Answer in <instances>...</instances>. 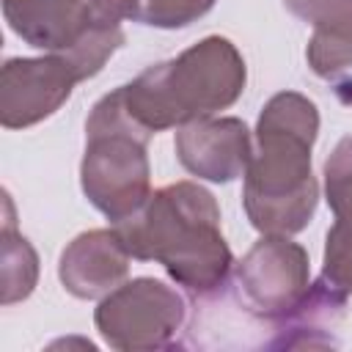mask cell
Masks as SVG:
<instances>
[{
	"label": "cell",
	"mask_w": 352,
	"mask_h": 352,
	"mask_svg": "<svg viewBox=\"0 0 352 352\" xmlns=\"http://www.w3.org/2000/svg\"><path fill=\"white\" fill-rule=\"evenodd\" d=\"M316 132V104L302 94L283 91L264 104L242 187L248 220L261 234L289 236L311 223L319 201V184L311 173Z\"/></svg>",
	"instance_id": "1"
},
{
	"label": "cell",
	"mask_w": 352,
	"mask_h": 352,
	"mask_svg": "<svg viewBox=\"0 0 352 352\" xmlns=\"http://www.w3.org/2000/svg\"><path fill=\"white\" fill-rule=\"evenodd\" d=\"M113 228L132 258L160 261L179 286L195 294L220 289L234 264L220 231V209L195 182L151 192Z\"/></svg>",
	"instance_id": "2"
},
{
	"label": "cell",
	"mask_w": 352,
	"mask_h": 352,
	"mask_svg": "<svg viewBox=\"0 0 352 352\" xmlns=\"http://www.w3.org/2000/svg\"><path fill=\"white\" fill-rule=\"evenodd\" d=\"M245 91V60L223 36H209L176 60L154 63L129 85H121L129 118L157 135L168 126L214 116Z\"/></svg>",
	"instance_id": "3"
},
{
	"label": "cell",
	"mask_w": 352,
	"mask_h": 352,
	"mask_svg": "<svg viewBox=\"0 0 352 352\" xmlns=\"http://www.w3.org/2000/svg\"><path fill=\"white\" fill-rule=\"evenodd\" d=\"M148 138L151 135L129 118L121 88L102 96L85 121L82 192L113 223L129 217L151 195Z\"/></svg>",
	"instance_id": "4"
},
{
	"label": "cell",
	"mask_w": 352,
	"mask_h": 352,
	"mask_svg": "<svg viewBox=\"0 0 352 352\" xmlns=\"http://www.w3.org/2000/svg\"><path fill=\"white\" fill-rule=\"evenodd\" d=\"M184 316V297L173 286L154 278H138L102 297L94 322L113 349L143 352L168 346L182 330Z\"/></svg>",
	"instance_id": "5"
},
{
	"label": "cell",
	"mask_w": 352,
	"mask_h": 352,
	"mask_svg": "<svg viewBox=\"0 0 352 352\" xmlns=\"http://www.w3.org/2000/svg\"><path fill=\"white\" fill-rule=\"evenodd\" d=\"M234 283L242 305L272 327L308 292V253L280 234H264L236 264Z\"/></svg>",
	"instance_id": "6"
},
{
	"label": "cell",
	"mask_w": 352,
	"mask_h": 352,
	"mask_svg": "<svg viewBox=\"0 0 352 352\" xmlns=\"http://www.w3.org/2000/svg\"><path fill=\"white\" fill-rule=\"evenodd\" d=\"M77 77L63 58H11L0 72V121L25 129L50 118L74 88Z\"/></svg>",
	"instance_id": "7"
},
{
	"label": "cell",
	"mask_w": 352,
	"mask_h": 352,
	"mask_svg": "<svg viewBox=\"0 0 352 352\" xmlns=\"http://www.w3.org/2000/svg\"><path fill=\"white\" fill-rule=\"evenodd\" d=\"M176 157L198 179L231 182L245 176L253 140L239 118H195L176 129Z\"/></svg>",
	"instance_id": "8"
},
{
	"label": "cell",
	"mask_w": 352,
	"mask_h": 352,
	"mask_svg": "<svg viewBox=\"0 0 352 352\" xmlns=\"http://www.w3.org/2000/svg\"><path fill=\"white\" fill-rule=\"evenodd\" d=\"M129 253L116 228H94L66 245L58 264L63 289L80 300L107 297L129 272Z\"/></svg>",
	"instance_id": "9"
},
{
	"label": "cell",
	"mask_w": 352,
	"mask_h": 352,
	"mask_svg": "<svg viewBox=\"0 0 352 352\" xmlns=\"http://www.w3.org/2000/svg\"><path fill=\"white\" fill-rule=\"evenodd\" d=\"M3 16L22 41L50 55L69 52L96 19L85 0H3Z\"/></svg>",
	"instance_id": "10"
},
{
	"label": "cell",
	"mask_w": 352,
	"mask_h": 352,
	"mask_svg": "<svg viewBox=\"0 0 352 352\" xmlns=\"http://www.w3.org/2000/svg\"><path fill=\"white\" fill-rule=\"evenodd\" d=\"M324 192L336 223L330 226L324 239L322 278L352 294V138H341L327 157Z\"/></svg>",
	"instance_id": "11"
},
{
	"label": "cell",
	"mask_w": 352,
	"mask_h": 352,
	"mask_svg": "<svg viewBox=\"0 0 352 352\" xmlns=\"http://www.w3.org/2000/svg\"><path fill=\"white\" fill-rule=\"evenodd\" d=\"M346 308V292L333 286L327 278H319L308 286L305 297L272 324L275 338L267 346H333L330 330L341 322Z\"/></svg>",
	"instance_id": "12"
},
{
	"label": "cell",
	"mask_w": 352,
	"mask_h": 352,
	"mask_svg": "<svg viewBox=\"0 0 352 352\" xmlns=\"http://www.w3.org/2000/svg\"><path fill=\"white\" fill-rule=\"evenodd\" d=\"M305 58L314 74L330 82L344 104H352V22L314 28Z\"/></svg>",
	"instance_id": "13"
},
{
	"label": "cell",
	"mask_w": 352,
	"mask_h": 352,
	"mask_svg": "<svg viewBox=\"0 0 352 352\" xmlns=\"http://www.w3.org/2000/svg\"><path fill=\"white\" fill-rule=\"evenodd\" d=\"M38 280V256L25 236L14 231L11 204L6 195V226L0 234V302L11 305L25 300Z\"/></svg>",
	"instance_id": "14"
},
{
	"label": "cell",
	"mask_w": 352,
	"mask_h": 352,
	"mask_svg": "<svg viewBox=\"0 0 352 352\" xmlns=\"http://www.w3.org/2000/svg\"><path fill=\"white\" fill-rule=\"evenodd\" d=\"M121 44H124V30H121L116 22H104V19L96 16L94 25H91V30H88L69 52H63V55H58V58L66 60V66L72 69V74H74L77 82H80V80H88V77L99 74L102 66L107 63V58H110Z\"/></svg>",
	"instance_id": "15"
},
{
	"label": "cell",
	"mask_w": 352,
	"mask_h": 352,
	"mask_svg": "<svg viewBox=\"0 0 352 352\" xmlns=\"http://www.w3.org/2000/svg\"><path fill=\"white\" fill-rule=\"evenodd\" d=\"M212 6L214 0H138V22L154 28H184Z\"/></svg>",
	"instance_id": "16"
},
{
	"label": "cell",
	"mask_w": 352,
	"mask_h": 352,
	"mask_svg": "<svg viewBox=\"0 0 352 352\" xmlns=\"http://www.w3.org/2000/svg\"><path fill=\"white\" fill-rule=\"evenodd\" d=\"M283 6L314 28L352 22V0H283Z\"/></svg>",
	"instance_id": "17"
},
{
	"label": "cell",
	"mask_w": 352,
	"mask_h": 352,
	"mask_svg": "<svg viewBox=\"0 0 352 352\" xmlns=\"http://www.w3.org/2000/svg\"><path fill=\"white\" fill-rule=\"evenodd\" d=\"M94 16L104 22H121V19H138V0H91L88 3Z\"/></svg>",
	"instance_id": "18"
}]
</instances>
